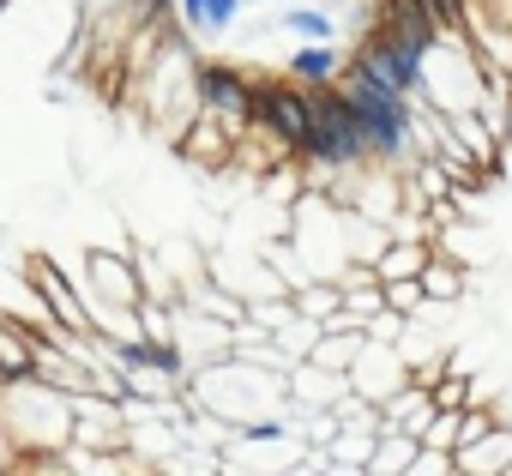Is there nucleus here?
<instances>
[{"label": "nucleus", "instance_id": "obj_1", "mask_svg": "<svg viewBox=\"0 0 512 476\" xmlns=\"http://www.w3.org/2000/svg\"><path fill=\"white\" fill-rule=\"evenodd\" d=\"M187 404L223 416V422L241 434L247 422H260V416H272L278 404H290V368H278V362H266V356H247V350H229V356L193 368Z\"/></svg>", "mask_w": 512, "mask_h": 476}, {"label": "nucleus", "instance_id": "obj_2", "mask_svg": "<svg viewBox=\"0 0 512 476\" xmlns=\"http://www.w3.org/2000/svg\"><path fill=\"white\" fill-rule=\"evenodd\" d=\"M0 422L13 428L19 458L25 452H49V446H73V392L49 386V380H0Z\"/></svg>", "mask_w": 512, "mask_h": 476}, {"label": "nucleus", "instance_id": "obj_3", "mask_svg": "<svg viewBox=\"0 0 512 476\" xmlns=\"http://www.w3.org/2000/svg\"><path fill=\"white\" fill-rule=\"evenodd\" d=\"M350 67H362L374 85L398 91V97H422L428 91V49L380 31V25H356V49H350Z\"/></svg>", "mask_w": 512, "mask_h": 476}, {"label": "nucleus", "instance_id": "obj_4", "mask_svg": "<svg viewBox=\"0 0 512 476\" xmlns=\"http://www.w3.org/2000/svg\"><path fill=\"white\" fill-rule=\"evenodd\" d=\"M253 127H272L296 157L314 145V91L296 85L290 73L278 79H253Z\"/></svg>", "mask_w": 512, "mask_h": 476}, {"label": "nucleus", "instance_id": "obj_5", "mask_svg": "<svg viewBox=\"0 0 512 476\" xmlns=\"http://www.w3.org/2000/svg\"><path fill=\"white\" fill-rule=\"evenodd\" d=\"M193 85H199V109L217 115L235 139L253 133V79L229 61H199L193 67Z\"/></svg>", "mask_w": 512, "mask_h": 476}, {"label": "nucleus", "instance_id": "obj_6", "mask_svg": "<svg viewBox=\"0 0 512 476\" xmlns=\"http://www.w3.org/2000/svg\"><path fill=\"white\" fill-rule=\"evenodd\" d=\"M73 446H85V452H127V398L79 392L73 398Z\"/></svg>", "mask_w": 512, "mask_h": 476}, {"label": "nucleus", "instance_id": "obj_7", "mask_svg": "<svg viewBox=\"0 0 512 476\" xmlns=\"http://www.w3.org/2000/svg\"><path fill=\"white\" fill-rule=\"evenodd\" d=\"M85 302L91 308H139L145 302V278H139V260L127 254H85Z\"/></svg>", "mask_w": 512, "mask_h": 476}, {"label": "nucleus", "instance_id": "obj_8", "mask_svg": "<svg viewBox=\"0 0 512 476\" xmlns=\"http://www.w3.org/2000/svg\"><path fill=\"white\" fill-rule=\"evenodd\" d=\"M350 386L362 392V398H392L398 386H410V362H404V350L398 344H380V338H368L362 344V356L350 362Z\"/></svg>", "mask_w": 512, "mask_h": 476}, {"label": "nucleus", "instance_id": "obj_9", "mask_svg": "<svg viewBox=\"0 0 512 476\" xmlns=\"http://www.w3.org/2000/svg\"><path fill=\"white\" fill-rule=\"evenodd\" d=\"M344 392H350V374H344V368H326V362H314V356H302V362L290 368V404H296V410H332Z\"/></svg>", "mask_w": 512, "mask_h": 476}, {"label": "nucleus", "instance_id": "obj_10", "mask_svg": "<svg viewBox=\"0 0 512 476\" xmlns=\"http://www.w3.org/2000/svg\"><path fill=\"white\" fill-rule=\"evenodd\" d=\"M235 145H241V139H235L217 115H205V109H199V115L187 121V133L175 139V151H181L187 163H229V157H235Z\"/></svg>", "mask_w": 512, "mask_h": 476}, {"label": "nucleus", "instance_id": "obj_11", "mask_svg": "<svg viewBox=\"0 0 512 476\" xmlns=\"http://www.w3.org/2000/svg\"><path fill=\"white\" fill-rule=\"evenodd\" d=\"M296 85H338L344 79V55L332 49V43H296V55H290V67H284Z\"/></svg>", "mask_w": 512, "mask_h": 476}, {"label": "nucleus", "instance_id": "obj_12", "mask_svg": "<svg viewBox=\"0 0 512 476\" xmlns=\"http://www.w3.org/2000/svg\"><path fill=\"white\" fill-rule=\"evenodd\" d=\"M428 260H434V242H416V235H392L386 254L374 260V272H380V284H392V278H422Z\"/></svg>", "mask_w": 512, "mask_h": 476}, {"label": "nucleus", "instance_id": "obj_13", "mask_svg": "<svg viewBox=\"0 0 512 476\" xmlns=\"http://www.w3.org/2000/svg\"><path fill=\"white\" fill-rule=\"evenodd\" d=\"M241 7H247V0H175V13H181V25L193 37H223L241 19Z\"/></svg>", "mask_w": 512, "mask_h": 476}, {"label": "nucleus", "instance_id": "obj_14", "mask_svg": "<svg viewBox=\"0 0 512 476\" xmlns=\"http://www.w3.org/2000/svg\"><path fill=\"white\" fill-rule=\"evenodd\" d=\"M416 452H422L416 434H404V428H380V446H374V458H368V476H410Z\"/></svg>", "mask_w": 512, "mask_h": 476}, {"label": "nucleus", "instance_id": "obj_15", "mask_svg": "<svg viewBox=\"0 0 512 476\" xmlns=\"http://www.w3.org/2000/svg\"><path fill=\"white\" fill-rule=\"evenodd\" d=\"M458 470H464V476H476V470H512V434H506V428L482 434L476 446L458 452Z\"/></svg>", "mask_w": 512, "mask_h": 476}, {"label": "nucleus", "instance_id": "obj_16", "mask_svg": "<svg viewBox=\"0 0 512 476\" xmlns=\"http://www.w3.org/2000/svg\"><path fill=\"white\" fill-rule=\"evenodd\" d=\"M422 290H428V302H458L464 296V266L446 260V248H434V260L422 272Z\"/></svg>", "mask_w": 512, "mask_h": 476}, {"label": "nucleus", "instance_id": "obj_17", "mask_svg": "<svg viewBox=\"0 0 512 476\" xmlns=\"http://www.w3.org/2000/svg\"><path fill=\"white\" fill-rule=\"evenodd\" d=\"M278 25H284L296 43H332V37H338V25H332V13H326V7H290Z\"/></svg>", "mask_w": 512, "mask_h": 476}, {"label": "nucleus", "instance_id": "obj_18", "mask_svg": "<svg viewBox=\"0 0 512 476\" xmlns=\"http://www.w3.org/2000/svg\"><path fill=\"white\" fill-rule=\"evenodd\" d=\"M386 308H398L404 320H422V314H428V290H422V278H392V284H386Z\"/></svg>", "mask_w": 512, "mask_h": 476}, {"label": "nucleus", "instance_id": "obj_19", "mask_svg": "<svg viewBox=\"0 0 512 476\" xmlns=\"http://www.w3.org/2000/svg\"><path fill=\"white\" fill-rule=\"evenodd\" d=\"M494 428H500V422H494V410H488V404H464V416H458V452H464V446H476V440H482V434H494Z\"/></svg>", "mask_w": 512, "mask_h": 476}, {"label": "nucleus", "instance_id": "obj_20", "mask_svg": "<svg viewBox=\"0 0 512 476\" xmlns=\"http://www.w3.org/2000/svg\"><path fill=\"white\" fill-rule=\"evenodd\" d=\"M458 416H464V410H434L422 446H446V452H458Z\"/></svg>", "mask_w": 512, "mask_h": 476}, {"label": "nucleus", "instance_id": "obj_21", "mask_svg": "<svg viewBox=\"0 0 512 476\" xmlns=\"http://www.w3.org/2000/svg\"><path fill=\"white\" fill-rule=\"evenodd\" d=\"M434 13H440L446 31H464L470 25V0H434Z\"/></svg>", "mask_w": 512, "mask_h": 476}, {"label": "nucleus", "instance_id": "obj_22", "mask_svg": "<svg viewBox=\"0 0 512 476\" xmlns=\"http://www.w3.org/2000/svg\"><path fill=\"white\" fill-rule=\"evenodd\" d=\"M7 470H19V440H13L7 422H0V476H7Z\"/></svg>", "mask_w": 512, "mask_h": 476}, {"label": "nucleus", "instance_id": "obj_23", "mask_svg": "<svg viewBox=\"0 0 512 476\" xmlns=\"http://www.w3.org/2000/svg\"><path fill=\"white\" fill-rule=\"evenodd\" d=\"M506 139H512V103H506Z\"/></svg>", "mask_w": 512, "mask_h": 476}, {"label": "nucleus", "instance_id": "obj_24", "mask_svg": "<svg viewBox=\"0 0 512 476\" xmlns=\"http://www.w3.org/2000/svg\"><path fill=\"white\" fill-rule=\"evenodd\" d=\"M247 7H260V0H247Z\"/></svg>", "mask_w": 512, "mask_h": 476}]
</instances>
